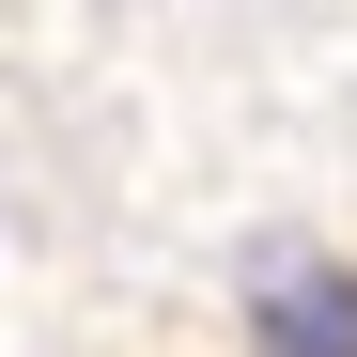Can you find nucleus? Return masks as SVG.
I'll list each match as a JSON object with an SVG mask.
<instances>
[{
    "mask_svg": "<svg viewBox=\"0 0 357 357\" xmlns=\"http://www.w3.org/2000/svg\"><path fill=\"white\" fill-rule=\"evenodd\" d=\"M249 342H264V357H357V264H326V249H264V280H249Z\"/></svg>",
    "mask_w": 357,
    "mask_h": 357,
    "instance_id": "nucleus-1",
    "label": "nucleus"
}]
</instances>
